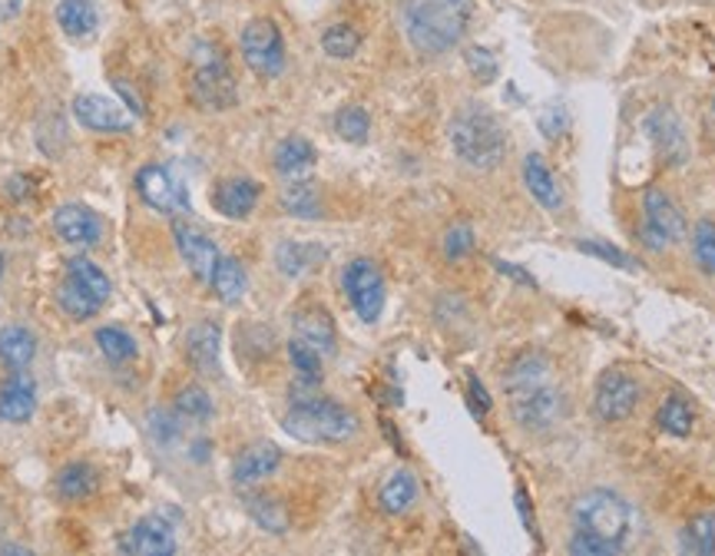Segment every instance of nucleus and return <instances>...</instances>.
Returning <instances> with one entry per match:
<instances>
[{
  "label": "nucleus",
  "mask_w": 715,
  "mask_h": 556,
  "mask_svg": "<svg viewBox=\"0 0 715 556\" xmlns=\"http://www.w3.org/2000/svg\"><path fill=\"white\" fill-rule=\"evenodd\" d=\"M470 404H474V411L477 414H487L490 411V394L484 391V384L470 374Z\"/></svg>",
  "instance_id": "obj_45"
},
{
  "label": "nucleus",
  "mask_w": 715,
  "mask_h": 556,
  "mask_svg": "<svg viewBox=\"0 0 715 556\" xmlns=\"http://www.w3.org/2000/svg\"><path fill=\"white\" fill-rule=\"evenodd\" d=\"M282 427L285 434L305 444H342V440H351L361 424L348 407L315 394L305 401H292L289 414L282 417Z\"/></svg>",
  "instance_id": "obj_4"
},
{
  "label": "nucleus",
  "mask_w": 715,
  "mask_h": 556,
  "mask_svg": "<svg viewBox=\"0 0 715 556\" xmlns=\"http://www.w3.org/2000/svg\"><path fill=\"white\" fill-rule=\"evenodd\" d=\"M282 209L289 216H299V219H315L322 216V199H318V189L305 179H295L292 186L282 189Z\"/></svg>",
  "instance_id": "obj_31"
},
{
  "label": "nucleus",
  "mask_w": 715,
  "mask_h": 556,
  "mask_svg": "<svg viewBox=\"0 0 715 556\" xmlns=\"http://www.w3.org/2000/svg\"><path fill=\"white\" fill-rule=\"evenodd\" d=\"M712 110H715V100H712Z\"/></svg>",
  "instance_id": "obj_49"
},
{
  "label": "nucleus",
  "mask_w": 715,
  "mask_h": 556,
  "mask_svg": "<svg viewBox=\"0 0 715 556\" xmlns=\"http://www.w3.org/2000/svg\"><path fill=\"white\" fill-rule=\"evenodd\" d=\"M24 8V0H0V21H14Z\"/></svg>",
  "instance_id": "obj_46"
},
{
  "label": "nucleus",
  "mask_w": 715,
  "mask_h": 556,
  "mask_svg": "<svg viewBox=\"0 0 715 556\" xmlns=\"http://www.w3.org/2000/svg\"><path fill=\"white\" fill-rule=\"evenodd\" d=\"M342 288L351 302V308L358 312L361 321H378L381 308H384V279L381 269L371 259H355L345 265L342 272Z\"/></svg>",
  "instance_id": "obj_8"
},
{
  "label": "nucleus",
  "mask_w": 715,
  "mask_h": 556,
  "mask_svg": "<svg viewBox=\"0 0 715 556\" xmlns=\"http://www.w3.org/2000/svg\"><path fill=\"white\" fill-rule=\"evenodd\" d=\"M470 14V0H404L401 24L414 51L437 57L464 41Z\"/></svg>",
  "instance_id": "obj_2"
},
{
  "label": "nucleus",
  "mask_w": 715,
  "mask_h": 556,
  "mask_svg": "<svg viewBox=\"0 0 715 556\" xmlns=\"http://www.w3.org/2000/svg\"><path fill=\"white\" fill-rule=\"evenodd\" d=\"M57 305H61V312L67 315V318H74V321H87V318H94L104 305L84 288V285H77L71 275L61 282V288H57Z\"/></svg>",
  "instance_id": "obj_30"
},
{
  "label": "nucleus",
  "mask_w": 715,
  "mask_h": 556,
  "mask_svg": "<svg viewBox=\"0 0 715 556\" xmlns=\"http://www.w3.org/2000/svg\"><path fill=\"white\" fill-rule=\"evenodd\" d=\"M97 483H100L97 470L84 460H74L57 473V490L64 500H87L97 493Z\"/></svg>",
  "instance_id": "obj_29"
},
{
  "label": "nucleus",
  "mask_w": 715,
  "mask_h": 556,
  "mask_svg": "<svg viewBox=\"0 0 715 556\" xmlns=\"http://www.w3.org/2000/svg\"><path fill=\"white\" fill-rule=\"evenodd\" d=\"M259 196H262V186H259L256 179L232 176V179H223V183L213 189V206H216V212H223L226 219H246V216H252V209L259 206Z\"/></svg>",
  "instance_id": "obj_17"
},
{
  "label": "nucleus",
  "mask_w": 715,
  "mask_h": 556,
  "mask_svg": "<svg viewBox=\"0 0 715 556\" xmlns=\"http://www.w3.org/2000/svg\"><path fill=\"white\" fill-rule=\"evenodd\" d=\"M497 269L503 272V275H513L517 282H523V285H533V279L523 272V269H517V265H507V262H497Z\"/></svg>",
  "instance_id": "obj_47"
},
{
  "label": "nucleus",
  "mask_w": 715,
  "mask_h": 556,
  "mask_svg": "<svg viewBox=\"0 0 715 556\" xmlns=\"http://www.w3.org/2000/svg\"><path fill=\"white\" fill-rule=\"evenodd\" d=\"M682 549L695 556H712L715 553V513H698L682 526Z\"/></svg>",
  "instance_id": "obj_32"
},
{
  "label": "nucleus",
  "mask_w": 715,
  "mask_h": 556,
  "mask_svg": "<svg viewBox=\"0 0 715 556\" xmlns=\"http://www.w3.org/2000/svg\"><path fill=\"white\" fill-rule=\"evenodd\" d=\"M507 397H510V411H513V421L530 430V434H540V430H550L560 417H563V394L560 388L550 384V374L543 378H530V381H517V384H503Z\"/></svg>",
  "instance_id": "obj_6"
},
{
  "label": "nucleus",
  "mask_w": 715,
  "mask_h": 556,
  "mask_svg": "<svg viewBox=\"0 0 715 556\" xmlns=\"http://www.w3.org/2000/svg\"><path fill=\"white\" fill-rule=\"evenodd\" d=\"M239 47H242V61L252 74L272 80L285 70V41H282V31L275 21H269V18L249 21L242 37H239Z\"/></svg>",
  "instance_id": "obj_7"
},
{
  "label": "nucleus",
  "mask_w": 715,
  "mask_h": 556,
  "mask_svg": "<svg viewBox=\"0 0 715 556\" xmlns=\"http://www.w3.org/2000/svg\"><path fill=\"white\" fill-rule=\"evenodd\" d=\"M189 94L203 110H229L239 103L236 77L223 57V51L209 41H199L189 57Z\"/></svg>",
  "instance_id": "obj_5"
},
{
  "label": "nucleus",
  "mask_w": 715,
  "mask_h": 556,
  "mask_svg": "<svg viewBox=\"0 0 715 556\" xmlns=\"http://www.w3.org/2000/svg\"><path fill=\"white\" fill-rule=\"evenodd\" d=\"M34 411H37V384L34 378L14 371V378H8L4 388H0V421L24 424L34 417Z\"/></svg>",
  "instance_id": "obj_18"
},
{
  "label": "nucleus",
  "mask_w": 715,
  "mask_h": 556,
  "mask_svg": "<svg viewBox=\"0 0 715 556\" xmlns=\"http://www.w3.org/2000/svg\"><path fill=\"white\" fill-rule=\"evenodd\" d=\"M289 358H292V368H295L299 378L322 381V351H315L308 341L292 338V341H289Z\"/></svg>",
  "instance_id": "obj_40"
},
{
  "label": "nucleus",
  "mask_w": 715,
  "mask_h": 556,
  "mask_svg": "<svg viewBox=\"0 0 715 556\" xmlns=\"http://www.w3.org/2000/svg\"><path fill=\"white\" fill-rule=\"evenodd\" d=\"M322 259H325V249L305 246V242H282V246L275 249V265H279V272L289 275V279L305 275V272L315 269Z\"/></svg>",
  "instance_id": "obj_27"
},
{
  "label": "nucleus",
  "mask_w": 715,
  "mask_h": 556,
  "mask_svg": "<svg viewBox=\"0 0 715 556\" xmlns=\"http://www.w3.org/2000/svg\"><path fill=\"white\" fill-rule=\"evenodd\" d=\"M467 67L480 84H490L497 77V57L487 47H470L467 51Z\"/></svg>",
  "instance_id": "obj_43"
},
{
  "label": "nucleus",
  "mask_w": 715,
  "mask_h": 556,
  "mask_svg": "<svg viewBox=\"0 0 715 556\" xmlns=\"http://www.w3.org/2000/svg\"><path fill=\"white\" fill-rule=\"evenodd\" d=\"M97 345H100V351L110 358V361H130L133 355H137V341L123 331V328H117V325H107V328H100L97 331Z\"/></svg>",
  "instance_id": "obj_37"
},
{
  "label": "nucleus",
  "mask_w": 715,
  "mask_h": 556,
  "mask_svg": "<svg viewBox=\"0 0 715 556\" xmlns=\"http://www.w3.org/2000/svg\"><path fill=\"white\" fill-rule=\"evenodd\" d=\"M639 404V384L626 371H606L596 384V414L603 421H626Z\"/></svg>",
  "instance_id": "obj_10"
},
{
  "label": "nucleus",
  "mask_w": 715,
  "mask_h": 556,
  "mask_svg": "<svg viewBox=\"0 0 715 556\" xmlns=\"http://www.w3.org/2000/svg\"><path fill=\"white\" fill-rule=\"evenodd\" d=\"M219 325L216 321H196L186 335V358L199 374H219Z\"/></svg>",
  "instance_id": "obj_21"
},
{
  "label": "nucleus",
  "mask_w": 715,
  "mask_h": 556,
  "mask_svg": "<svg viewBox=\"0 0 715 556\" xmlns=\"http://www.w3.org/2000/svg\"><path fill=\"white\" fill-rule=\"evenodd\" d=\"M279 464H282V450L272 440L249 444L232 464V480L236 483H259V480L272 477L279 470Z\"/></svg>",
  "instance_id": "obj_20"
},
{
  "label": "nucleus",
  "mask_w": 715,
  "mask_h": 556,
  "mask_svg": "<svg viewBox=\"0 0 715 556\" xmlns=\"http://www.w3.org/2000/svg\"><path fill=\"white\" fill-rule=\"evenodd\" d=\"M474 252V229L467 222H454L447 232H444V255L447 259H467Z\"/></svg>",
  "instance_id": "obj_42"
},
{
  "label": "nucleus",
  "mask_w": 715,
  "mask_h": 556,
  "mask_svg": "<svg viewBox=\"0 0 715 556\" xmlns=\"http://www.w3.org/2000/svg\"><path fill=\"white\" fill-rule=\"evenodd\" d=\"M249 513H252V520H256L262 530H269V533H285V526H289V513H285V506H282L279 500L252 497V500H249Z\"/></svg>",
  "instance_id": "obj_38"
},
{
  "label": "nucleus",
  "mask_w": 715,
  "mask_h": 556,
  "mask_svg": "<svg viewBox=\"0 0 715 556\" xmlns=\"http://www.w3.org/2000/svg\"><path fill=\"white\" fill-rule=\"evenodd\" d=\"M659 427L665 430V434H672V437H685L689 430H692V407L679 397V394H672V397H665L662 404H659Z\"/></svg>",
  "instance_id": "obj_35"
},
{
  "label": "nucleus",
  "mask_w": 715,
  "mask_h": 556,
  "mask_svg": "<svg viewBox=\"0 0 715 556\" xmlns=\"http://www.w3.org/2000/svg\"><path fill=\"white\" fill-rule=\"evenodd\" d=\"M646 133L649 140L656 143V150L662 153V160L669 166H679L685 163V153H689V143H685V130L679 123V117L669 110V107H659L646 117Z\"/></svg>",
  "instance_id": "obj_14"
},
{
  "label": "nucleus",
  "mask_w": 715,
  "mask_h": 556,
  "mask_svg": "<svg viewBox=\"0 0 715 556\" xmlns=\"http://www.w3.org/2000/svg\"><path fill=\"white\" fill-rule=\"evenodd\" d=\"M315 163H318V153H315V146L308 143V140H302V137H289V140H282L279 143V150H275V170H279V176H285V179H308L312 176V170H315Z\"/></svg>",
  "instance_id": "obj_23"
},
{
  "label": "nucleus",
  "mask_w": 715,
  "mask_h": 556,
  "mask_svg": "<svg viewBox=\"0 0 715 556\" xmlns=\"http://www.w3.org/2000/svg\"><path fill=\"white\" fill-rule=\"evenodd\" d=\"M523 186L543 209H560L563 206V193L556 186V176H553V170L546 166V160L540 153H530L523 160Z\"/></svg>",
  "instance_id": "obj_22"
},
{
  "label": "nucleus",
  "mask_w": 715,
  "mask_h": 556,
  "mask_svg": "<svg viewBox=\"0 0 715 556\" xmlns=\"http://www.w3.org/2000/svg\"><path fill=\"white\" fill-rule=\"evenodd\" d=\"M573 553L586 556H613L622 553L629 530H632V510L629 503L613 490H586L573 503Z\"/></svg>",
  "instance_id": "obj_1"
},
{
  "label": "nucleus",
  "mask_w": 715,
  "mask_h": 556,
  "mask_svg": "<svg viewBox=\"0 0 715 556\" xmlns=\"http://www.w3.org/2000/svg\"><path fill=\"white\" fill-rule=\"evenodd\" d=\"M57 24L67 37L87 41L100 28V11L94 0H61L57 4Z\"/></svg>",
  "instance_id": "obj_24"
},
{
  "label": "nucleus",
  "mask_w": 715,
  "mask_h": 556,
  "mask_svg": "<svg viewBox=\"0 0 715 556\" xmlns=\"http://www.w3.org/2000/svg\"><path fill=\"white\" fill-rule=\"evenodd\" d=\"M74 117L80 127L97 130V133H127L133 127V110L117 107L113 100L100 97V94H84L74 100Z\"/></svg>",
  "instance_id": "obj_11"
},
{
  "label": "nucleus",
  "mask_w": 715,
  "mask_h": 556,
  "mask_svg": "<svg viewBox=\"0 0 715 556\" xmlns=\"http://www.w3.org/2000/svg\"><path fill=\"white\" fill-rule=\"evenodd\" d=\"M120 553H137V556H173L176 553V533L163 516H143L123 539Z\"/></svg>",
  "instance_id": "obj_13"
},
{
  "label": "nucleus",
  "mask_w": 715,
  "mask_h": 556,
  "mask_svg": "<svg viewBox=\"0 0 715 556\" xmlns=\"http://www.w3.org/2000/svg\"><path fill=\"white\" fill-rule=\"evenodd\" d=\"M692 255L705 275H715V222H698L692 232Z\"/></svg>",
  "instance_id": "obj_41"
},
{
  "label": "nucleus",
  "mask_w": 715,
  "mask_h": 556,
  "mask_svg": "<svg viewBox=\"0 0 715 556\" xmlns=\"http://www.w3.org/2000/svg\"><path fill=\"white\" fill-rule=\"evenodd\" d=\"M447 140H451L454 153L480 173L497 170L503 153H507L503 127L497 123V117L487 107H477V103H467L451 117Z\"/></svg>",
  "instance_id": "obj_3"
},
{
  "label": "nucleus",
  "mask_w": 715,
  "mask_h": 556,
  "mask_svg": "<svg viewBox=\"0 0 715 556\" xmlns=\"http://www.w3.org/2000/svg\"><path fill=\"white\" fill-rule=\"evenodd\" d=\"M137 189H140L143 203L156 212H176L180 206L186 209L183 186H176V179L163 166H143L137 176Z\"/></svg>",
  "instance_id": "obj_15"
},
{
  "label": "nucleus",
  "mask_w": 715,
  "mask_h": 556,
  "mask_svg": "<svg viewBox=\"0 0 715 556\" xmlns=\"http://www.w3.org/2000/svg\"><path fill=\"white\" fill-rule=\"evenodd\" d=\"M378 500H381V510H384V513H404V510H411L414 500H418V480H414V473H411V470H394V473L381 483Z\"/></svg>",
  "instance_id": "obj_26"
},
{
  "label": "nucleus",
  "mask_w": 715,
  "mask_h": 556,
  "mask_svg": "<svg viewBox=\"0 0 715 556\" xmlns=\"http://www.w3.org/2000/svg\"><path fill=\"white\" fill-rule=\"evenodd\" d=\"M209 285L216 288V295H219L226 305H236V302L246 295V288H249V279H246L242 262H239V259H229V255H219Z\"/></svg>",
  "instance_id": "obj_28"
},
{
  "label": "nucleus",
  "mask_w": 715,
  "mask_h": 556,
  "mask_svg": "<svg viewBox=\"0 0 715 556\" xmlns=\"http://www.w3.org/2000/svg\"><path fill=\"white\" fill-rule=\"evenodd\" d=\"M292 331H295V338L308 341V345H312L315 351H322V355H332V351H335V321H332V315H328L322 305H315V302H308V305H302V308L295 312Z\"/></svg>",
  "instance_id": "obj_19"
},
{
  "label": "nucleus",
  "mask_w": 715,
  "mask_h": 556,
  "mask_svg": "<svg viewBox=\"0 0 715 556\" xmlns=\"http://www.w3.org/2000/svg\"><path fill=\"white\" fill-rule=\"evenodd\" d=\"M335 133H338L345 143L361 146V143L368 140V133H371V120H368V113H365L361 107H345V110H338V117H335Z\"/></svg>",
  "instance_id": "obj_36"
},
{
  "label": "nucleus",
  "mask_w": 715,
  "mask_h": 556,
  "mask_svg": "<svg viewBox=\"0 0 715 556\" xmlns=\"http://www.w3.org/2000/svg\"><path fill=\"white\" fill-rule=\"evenodd\" d=\"M361 47V34L351 28V24H332L325 34H322V51L335 61H348L355 57Z\"/></svg>",
  "instance_id": "obj_34"
},
{
  "label": "nucleus",
  "mask_w": 715,
  "mask_h": 556,
  "mask_svg": "<svg viewBox=\"0 0 715 556\" xmlns=\"http://www.w3.org/2000/svg\"><path fill=\"white\" fill-rule=\"evenodd\" d=\"M682 236H685V216L675 209V203L665 193L649 189L642 196V242L649 249H665Z\"/></svg>",
  "instance_id": "obj_9"
},
{
  "label": "nucleus",
  "mask_w": 715,
  "mask_h": 556,
  "mask_svg": "<svg viewBox=\"0 0 715 556\" xmlns=\"http://www.w3.org/2000/svg\"><path fill=\"white\" fill-rule=\"evenodd\" d=\"M0 279H4V255H0Z\"/></svg>",
  "instance_id": "obj_48"
},
{
  "label": "nucleus",
  "mask_w": 715,
  "mask_h": 556,
  "mask_svg": "<svg viewBox=\"0 0 715 556\" xmlns=\"http://www.w3.org/2000/svg\"><path fill=\"white\" fill-rule=\"evenodd\" d=\"M176 414H183L189 421H209L213 417V397L206 394V388L189 384L176 394Z\"/></svg>",
  "instance_id": "obj_39"
},
{
  "label": "nucleus",
  "mask_w": 715,
  "mask_h": 556,
  "mask_svg": "<svg viewBox=\"0 0 715 556\" xmlns=\"http://www.w3.org/2000/svg\"><path fill=\"white\" fill-rule=\"evenodd\" d=\"M579 249L589 252V255H596V259H603V262H613L619 269H632V262L619 249H609V246H599V242H579Z\"/></svg>",
  "instance_id": "obj_44"
},
{
  "label": "nucleus",
  "mask_w": 715,
  "mask_h": 556,
  "mask_svg": "<svg viewBox=\"0 0 715 556\" xmlns=\"http://www.w3.org/2000/svg\"><path fill=\"white\" fill-rule=\"evenodd\" d=\"M67 275L77 282V285H84L100 305L110 298V279H107V272L100 269V265H94L90 259H84V255H77V259H71V265H67Z\"/></svg>",
  "instance_id": "obj_33"
},
{
  "label": "nucleus",
  "mask_w": 715,
  "mask_h": 556,
  "mask_svg": "<svg viewBox=\"0 0 715 556\" xmlns=\"http://www.w3.org/2000/svg\"><path fill=\"white\" fill-rule=\"evenodd\" d=\"M173 236H176V249H180L183 262L189 265V272L199 282H213V272H216V262H219L216 242L206 232H199L196 226H189V222H176Z\"/></svg>",
  "instance_id": "obj_12"
},
{
  "label": "nucleus",
  "mask_w": 715,
  "mask_h": 556,
  "mask_svg": "<svg viewBox=\"0 0 715 556\" xmlns=\"http://www.w3.org/2000/svg\"><path fill=\"white\" fill-rule=\"evenodd\" d=\"M54 232L67 242V246H97L104 236V222L97 212H90L87 206L67 203L54 212Z\"/></svg>",
  "instance_id": "obj_16"
},
{
  "label": "nucleus",
  "mask_w": 715,
  "mask_h": 556,
  "mask_svg": "<svg viewBox=\"0 0 715 556\" xmlns=\"http://www.w3.org/2000/svg\"><path fill=\"white\" fill-rule=\"evenodd\" d=\"M37 355V338L21 328V325H8L4 331H0V361H4L8 368L14 371H24Z\"/></svg>",
  "instance_id": "obj_25"
}]
</instances>
